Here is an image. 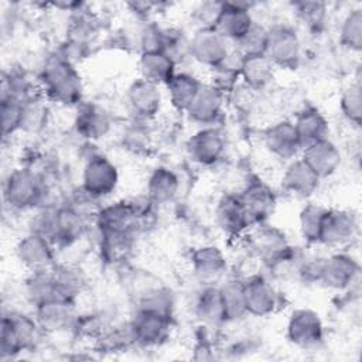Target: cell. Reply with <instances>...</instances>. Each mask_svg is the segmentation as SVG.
Returning <instances> with one entry per match:
<instances>
[{"label": "cell", "instance_id": "obj_1", "mask_svg": "<svg viewBox=\"0 0 362 362\" xmlns=\"http://www.w3.org/2000/svg\"><path fill=\"white\" fill-rule=\"evenodd\" d=\"M42 96L65 107H78L83 102V81L78 66L57 51L45 58L37 75Z\"/></svg>", "mask_w": 362, "mask_h": 362}, {"label": "cell", "instance_id": "obj_2", "mask_svg": "<svg viewBox=\"0 0 362 362\" xmlns=\"http://www.w3.org/2000/svg\"><path fill=\"white\" fill-rule=\"evenodd\" d=\"M48 191L44 174L31 167L13 168L3 182L4 204L14 211H34L47 205Z\"/></svg>", "mask_w": 362, "mask_h": 362}, {"label": "cell", "instance_id": "obj_3", "mask_svg": "<svg viewBox=\"0 0 362 362\" xmlns=\"http://www.w3.org/2000/svg\"><path fill=\"white\" fill-rule=\"evenodd\" d=\"M44 331L34 314L11 310L4 313L0 328V359H16L23 352L34 351Z\"/></svg>", "mask_w": 362, "mask_h": 362}, {"label": "cell", "instance_id": "obj_4", "mask_svg": "<svg viewBox=\"0 0 362 362\" xmlns=\"http://www.w3.org/2000/svg\"><path fill=\"white\" fill-rule=\"evenodd\" d=\"M266 55L276 68L297 69L303 57V44L297 30L287 23L270 25Z\"/></svg>", "mask_w": 362, "mask_h": 362}, {"label": "cell", "instance_id": "obj_5", "mask_svg": "<svg viewBox=\"0 0 362 362\" xmlns=\"http://www.w3.org/2000/svg\"><path fill=\"white\" fill-rule=\"evenodd\" d=\"M129 328L136 346L158 348L171 337L173 315L151 310H134Z\"/></svg>", "mask_w": 362, "mask_h": 362}, {"label": "cell", "instance_id": "obj_6", "mask_svg": "<svg viewBox=\"0 0 362 362\" xmlns=\"http://www.w3.org/2000/svg\"><path fill=\"white\" fill-rule=\"evenodd\" d=\"M246 313L252 317H269L283 305V296L267 274H250L243 279Z\"/></svg>", "mask_w": 362, "mask_h": 362}, {"label": "cell", "instance_id": "obj_7", "mask_svg": "<svg viewBox=\"0 0 362 362\" xmlns=\"http://www.w3.org/2000/svg\"><path fill=\"white\" fill-rule=\"evenodd\" d=\"M286 337L290 344L300 349L313 351L320 348L325 339L321 315L311 308L293 310L287 318Z\"/></svg>", "mask_w": 362, "mask_h": 362}, {"label": "cell", "instance_id": "obj_8", "mask_svg": "<svg viewBox=\"0 0 362 362\" xmlns=\"http://www.w3.org/2000/svg\"><path fill=\"white\" fill-rule=\"evenodd\" d=\"M120 174L116 164L105 154L95 153L83 164L81 187L100 201L110 197L119 185Z\"/></svg>", "mask_w": 362, "mask_h": 362}, {"label": "cell", "instance_id": "obj_9", "mask_svg": "<svg viewBox=\"0 0 362 362\" xmlns=\"http://www.w3.org/2000/svg\"><path fill=\"white\" fill-rule=\"evenodd\" d=\"M358 232L359 219L352 209L327 208L322 218L318 245L332 249H344L356 239Z\"/></svg>", "mask_w": 362, "mask_h": 362}, {"label": "cell", "instance_id": "obj_10", "mask_svg": "<svg viewBox=\"0 0 362 362\" xmlns=\"http://www.w3.org/2000/svg\"><path fill=\"white\" fill-rule=\"evenodd\" d=\"M359 262L348 252L338 250L322 257L320 284L332 291H346L358 280Z\"/></svg>", "mask_w": 362, "mask_h": 362}, {"label": "cell", "instance_id": "obj_11", "mask_svg": "<svg viewBox=\"0 0 362 362\" xmlns=\"http://www.w3.org/2000/svg\"><path fill=\"white\" fill-rule=\"evenodd\" d=\"M188 157L201 167L218 164L226 153V137L218 126L198 129L185 143Z\"/></svg>", "mask_w": 362, "mask_h": 362}, {"label": "cell", "instance_id": "obj_12", "mask_svg": "<svg viewBox=\"0 0 362 362\" xmlns=\"http://www.w3.org/2000/svg\"><path fill=\"white\" fill-rule=\"evenodd\" d=\"M230 49V44L215 28H198L189 37V58L209 71L222 64Z\"/></svg>", "mask_w": 362, "mask_h": 362}, {"label": "cell", "instance_id": "obj_13", "mask_svg": "<svg viewBox=\"0 0 362 362\" xmlns=\"http://www.w3.org/2000/svg\"><path fill=\"white\" fill-rule=\"evenodd\" d=\"M252 225L269 222L277 206V195L272 185L262 178H250L238 192Z\"/></svg>", "mask_w": 362, "mask_h": 362}, {"label": "cell", "instance_id": "obj_14", "mask_svg": "<svg viewBox=\"0 0 362 362\" xmlns=\"http://www.w3.org/2000/svg\"><path fill=\"white\" fill-rule=\"evenodd\" d=\"M126 103L134 119L151 122L161 113L164 93L161 86L139 76L127 86Z\"/></svg>", "mask_w": 362, "mask_h": 362}, {"label": "cell", "instance_id": "obj_15", "mask_svg": "<svg viewBox=\"0 0 362 362\" xmlns=\"http://www.w3.org/2000/svg\"><path fill=\"white\" fill-rule=\"evenodd\" d=\"M14 255L28 272L52 269L57 264V247L47 238L27 232L14 246Z\"/></svg>", "mask_w": 362, "mask_h": 362}, {"label": "cell", "instance_id": "obj_16", "mask_svg": "<svg viewBox=\"0 0 362 362\" xmlns=\"http://www.w3.org/2000/svg\"><path fill=\"white\" fill-rule=\"evenodd\" d=\"M263 146L276 158L281 161H291L300 157L303 144L298 139L293 120L281 119L273 122L263 130Z\"/></svg>", "mask_w": 362, "mask_h": 362}, {"label": "cell", "instance_id": "obj_17", "mask_svg": "<svg viewBox=\"0 0 362 362\" xmlns=\"http://www.w3.org/2000/svg\"><path fill=\"white\" fill-rule=\"evenodd\" d=\"M215 222L218 228L232 239H243L253 226L239 195L230 192L218 199Z\"/></svg>", "mask_w": 362, "mask_h": 362}, {"label": "cell", "instance_id": "obj_18", "mask_svg": "<svg viewBox=\"0 0 362 362\" xmlns=\"http://www.w3.org/2000/svg\"><path fill=\"white\" fill-rule=\"evenodd\" d=\"M226 95L209 82H204L198 95L185 110L188 119L205 126H216L223 117Z\"/></svg>", "mask_w": 362, "mask_h": 362}, {"label": "cell", "instance_id": "obj_19", "mask_svg": "<svg viewBox=\"0 0 362 362\" xmlns=\"http://www.w3.org/2000/svg\"><path fill=\"white\" fill-rule=\"evenodd\" d=\"M113 126L110 112L96 102H82L76 107L74 129L79 137L88 141L105 139Z\"/></svg>", "mask_w": 362, "mask_h": 362}, {"label": "cell", "instance_id": "obj_20", "mask_svg": "<svg viewBox=\"0 0 362 362\" xmlns=\"http://www.w3.org/2000/svg\"><path fill=\"white\" fill-rule=\"evenodd\" d=\"M191 270L202 284H216L228 270V259L216 245L197 246L189 255Z\"/></svg>", "mask_w": 362, "mask_h": 362}, {"label": "cell", "instance_id": "obj_21", "mask_svg": "<svg viewBox=\"0 0 362 362\" xmlns=\"http://www.w3.org/2000/svg\"><path fill=\"white\" fill-rule=\"evenodd\" d=\"M252 7L253 3L247 1H223V10L215 30L230 45H235L256 21L252 14Z\"/></svg>", "mask_w": 362, "mask_h": 362}, {"label": "cell", "instance_id": "obj_22", "mask_svg": "<svg viewBox=\"0 0 362 362\" xmlns=\"http://www.w3.org/2000/svg\"><path fill=\"white\" fill-rule=\"evenodd\" d=\"M192 311L204 328H219L228 322L219 284H202L195 293Z\"/></svg>", "mask_w": 362, "mask_h": 362}, {"label": "cell", "instance_id": "obj_23", "mask_svg": "<svg viewBox=\"0 0 362 362\" xmlns=\"http://www.w3.org/2000/svg\"><path fill=\"white\" fill-rule=\"evenodd\" d=\"M72 301L64 298H52L34 307V317L44 334H57L72 328L76 311Z\"/></svg>", "mask_w": 362, "mask_h": 362}, {"label": "cell", "instance_id": "obj_24", "mask_svg": "<svg viewBox=\"0 0 362 362\" xmlns=\"http://www.w3.org/2000/svg\"><path fill=\"white\" fill-rule=\"evenodd\" d=\"M321 181L301 157L288 161L281 175L283 189L297 198L313 197L318 191Z\"/></svg>", "mask_w": 362, "mask_h": 362}, {"label": "cell", "instance_id": "obj_25", "mask_svg": "<svg viewBox=\"0 0 362 362\" xmlns=\"http://www.w3.org/2000/svg\"><path fill=\"white\" fill-rule=\"evenodd\" d=\"M300 157L321 180L335 174L342 163V154L329 137L305 146Z\"/></svg>", "mask_w": 362, "mask_h": 362}, {"label": "cell", "instance_id": "obj_26", "mask_svg": "<svg viewBox=\"0 0 362 362\" xmlns=\"http://www.w3.org/2000/svg\"><path fill=\"white\" fill-rule=\"evenodd\" d=\"M89 221L69 208L66 204H61L55 208V228H54V245L57 249H68L78 243L88 232Z\"/></svg>", "mask_w": 362, "mask_h": 362}, {"label": "cell", "instance_id": "obj_27", "mask_svg": "<svg viewBox=\"0 0 362 362\" xmlns=\"http://www.w3.org/2000/svg\"><path fill=\"white\" fill-rule=\"evenodd\" d=\"M243 239L247 240L252 253L263 263L290 245L286 233L277 226L269 225V222L252 226Z\"/></svg>", "mask_w": 362, "mask_h": 362}, {"label": "cell", "instance_id": "obj_28", "mask_svg": "<svg viewBox=\"0 0 362 362\" xmlns=\"http://www.w3.org/2000/svg\"><path fill=\"white\" fill-rule=\"evenodd\" d=\"M133 233L98 232V252L100 260L107 266H124L130 260L136 243Z\"/></svg>", "mask_w": 362, "mask_h": 362}, {"label": "cell", "instance_id": "obj_29", "mask_svg": "<svg viewBox=\"0 0 362 362\" xmlns=\"http://www.w3.org/2000/svg\"><path fill=\"white\" fill-rule=\"evenodd\" d=\"M276 66L266 54L243 55L240 64V83L250 92H262L272 86Z\"/></svg>", "mask_w": 362, "mask_h": 362}, {"label": "cell", "instance_id": "obj_30", "mask_svg": "<svg viewBox=\"0 0 362 362\" xmlns=\"http://www.w3.org/2000/svg\"><path fill=\"white\" fill-rule=\"evenodd\" d=\"M181 181L178 174L167 165H157L146 181V197L157 206L173 202L180 194Z\"/></svg>", "mask_w": 362, "mask_h": 362}, {"label": "cell", "instance_id": "obj_31", "mask_svg": "<svg viewBox=\"0 0 362 362\" xmlns=\"http://www.w3.org/2000/svg\"><path fill=\"white\" fill-rule=\"evenodd\" d=\"M303 148L311 143L329 137V123L325 115L314 106L303 107L293 120Z\"/></svg>", "mask_w": 362, "mask_h": 362}, {"label": "cell", "instance_id": "obj_32", "mask_svg": "<svg viewBox=\"0 0 362 362\" xmlns=\"http://www.w3.org/2000/svg\"><path fill=\"white\" fill-rule=\"evenodd\" d=\"M202 85L204 82L194 74L187 71H177L164 88L171 106L175 110L185 113Z\"/></svg>", "mask_w": 362, "mask_h": 362}, {"label": "cell", "instance_id": "obj_33", "mask_svg": "<svg viewBox=\"0 0 362 362\" xmlns=\"http://www.w3.org/2000/svg\"><path fill=\"white\" fill-rule=\"evenodd\" d=\"M140 78L165 86L177 72V64L163 51L141 52L137 61Z\"/></svg>", "mask_w": 362, "mask_h": 362}, {"label": "cell", "instance_id": "obj_34", "mask_svg": "<svg viewBox=\"0 0 362 362\" xmlns=\"http://www.w3.org/2000/svg\"><path fill=\"white\" fill-rule=\"evenodd\" d=\"M24 294L33 307L58 297L57 280L52 269L30 272L24 280ZM59 298V297H58Z\"/></svg>", "mask_w": 362, "mask_h": 362}, {"label": "cell", "instance_id": "obj_35", "mask_svg": "<svg viewBox=\"0 0 362 362\" xmlns=\"http://www.w3.org/2000/svg\"><path fill=\"white\" fill-rule=\"evenodd\" d=\"M304 253L298 247L291 245L276 253L273 257L264 262L267 276L273 281H286L288 279H297V270Z\"/></svg>", "mask_w": 362, "mask_h": 362}, {"label": "cell", "instance_id": "obj_36", "mask_svg": "<svg viewBox=\"0 0 362 362\" xmlns=\"http://www.w3.org/2000/svg\"><path fill=\"white\" fill-rule=\"evenodd\" d=\"M49 102L42 93L33 95L23 100V119L20 132L25 134H40L49 122Z\"/></svg>", "mask_w": 362, "mask_h": 362}, {"label": "cell", "instance_id": "obj_37", "mask_svg": "<svg viewBox=\"0 0 362 362\" xmlns=\"http://www.w3.org/2000/svg\"><path fill=\"white\" fill-rule=\"evenodd\" d=\"M55 280H57V290L58 297L76 303V298L85 288V277L82 272L74 264H55L52 267Z\"/></svg>", "mask_w": 362, "mask_h": 362}, {"label": "cell", "instance_id": "obj_38", "mask_svg": "<svg viewBox=\"0 0 362 362\" xmlns=\"http://www.w3.org/2000/svg\"><path fill=\"white\" fill-rule=\"evenodd\" d=\"M226 320L228 322L239 321L247 317L246 304H245V291H243V279L230 277L219 284Z\"/></svg>", "mask_w": 362, "mask_h": 362}, {"label": "cell", "instance_id": "obj_39", "mask_svg": "<svg viewBox=\"0 0 362 362\" xmlns=\"http://www.w3.org/2000/svg\"><path fill=\"white\" fill-rule=\"evenodd\" d=\"M297 21L308 31L321 33L327 24L328 6L324 1H296L291 3Z\"/></svg>", "mask_w": 362, "mask_h": 362}, {"label": "cell", "instance_id": "obj_40", "mask_svg": "<svg viewBox=\"0 0 362 362\" xmlns=\"http://www.w3.org/2000/svg\"><path fill=\"white\" fill-rule=\"evenodd\" d=\"M325 209V206L315 202H308L300 209L298 230L304 242H307L308 245L320 243V233Z\"/></svg>", "mask_w": 362, "mask_h": 362}, {"label": "cell", "instance_id": "obj_41", "mask_svg": "<svg viewBox=\"0 0 362 362\" xmlns=\"http://www.w3.org/2000/svg\"><path fill=\"white\" fill-rule=\"evenodd\" d=\"M339 42L351 52L362 49V8L354 7L346 11L339 25Z\"/></svg>", "mask_w": 362, "mask_h": 362}, {"label": "cell", "instance_id": "obj_42", "mask_svg": "<svg viewBox=\"0 0 362 362\" xmlns=\"http://www.w3.org/2000/svg\"><path fill=\"white\" fill-rule=\"evenodd\" d=\"M0 116H1V134L6 140L14 136L21 129L23 119V100L10 95H1L0 100Z\"/></svg>", "mask_w": 362, "mask_h": 362}, {"label": "cell", "instance_id": "obj_43", "mask_svg": "<svg viewBox=\"0 0 362 362\" xmlns=\"http://www.w3.org/2000/svg\"><path fill=\"white\" fill-rule=\"evenodd\" d=\"M339 109L342 116L352 124L361 126L362 122V89L356 79L349 83L341 93Z\"/></svg>", "mask_w": 362, "mask_h": 362}, {"label": "cell", "instance_id": "obj_44", "mask_svg": "<svg viewBox=\"0 0 362 362\" xmlns=\"http://www.w3.org/2000/svg\"><path fill=\"white\" fill-rule=\"evenodd\" d=\"M269 38V27L255 21L249 31L235 44V48L242 55H260L266 54Z\"/></svg>", "mask_w": 362, "mask_h": 362}, {"label": "cell", "instance_id": "obj_45", "mask_svg": "<svg viewBox=\"0 0 362 362\" xmlns=\"http://www.w3.org/2000/svg\"><path fill=\"white\" fill-rule=\"evenodd\" d=\"M189 37L178 27H164L163 30V52H165L177 65L189 58Z\"/></svg>", "mask_w": 362, "mask_h": 362}, {"label": "cell", "instance_id": "obj_46", "mask_svg": "<svg viewBox=\"0 0 362 362\" xmlns=\"http://www.w3.org/2000/svg\"><path fill=\"white\" fill-rule=\"evenodd\" d=\"M64 204H66L69 208H72L75 212H78L81 216H83L92 223L102 206L100 199L89 194L81 185L71 192V195L66 198Z\"/></svg>", "mask_w": 362, "mask_h": 362}, {"label": "cell", "instance_id": "obj_47", "mask_svg": "<svg viewBox=\"0 0 362 362\" xmlns=\"http://www.w3.org/2000/svg\"><path fill=\"white\" fill-rule=\"evenodd\" d=\"M223 10V1H201L192 10V20L197 24V28H215L219 20V16Z\"/></svg>", "mask_w": 362, "mask_h": 362}, {"label": "cell", "instance_id": "obj_48", "mask_svg": "<svg viewBox=\"0 0 362 362\" xmlns=\"http://www.w3.org/2000/svg\"><path fill=\"white\" fill-rule=\"evenodd\" d=\"M322 257H307L304 255L297 270V279L304 284H320Z\"/></svg>", "mask_w": 362, "mask_h": 362}]
</instances>
